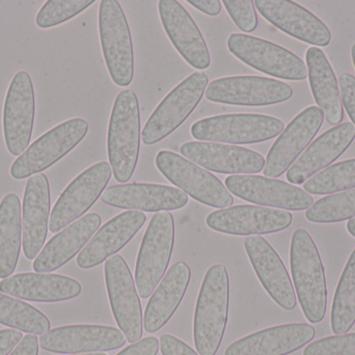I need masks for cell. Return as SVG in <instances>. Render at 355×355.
<instances>
[{
  "label": "cell",
  "instance_id": "1",
  "mask_svg": "<svg viewBox=\"0 0 355 355\" xmlns=\"http://www.w3.org/2000/svg\"><path fill=\"white\" fill-rule=\"evenodd\" d=\"M290 266L304 317L312 324L320 323L327 315V279L318 248L306 229H296L292 236Z\"/></svg>",
  "mask_w": 355,
  "mask_h": 355
},
{
  "label": "cell",
  "instance_id": "2",
  "mask_svg": "<svg viewBox=\"0 0 355 355\" xmlns=\"http://www.w3.org/2000/svg\"><path fill=\"white\" fill-rule=\"evenodd\" d=\"M230 281L223 265L211 266L196 302L193 339L200 355H215L220 347L229 316Z\"/></svg>",
  "mask_w": 355,
  "mask_h": 355
},
{
  "label": "cell",
  "instance_id": "3",
  "mask_svg": "<svg viewBox=\"0 0 355 355\" xmlns=\"http://www.w3.org/2000/svg\"><path fill=\"white\" fill-rule=\"evenodd\" d=\"M141 115L137 94L120 92L114 100L107 135V152L112 174L119 183L132 177L139 160Z\"/></svg>",
  "mask_w": 355,
  "mask_h": 355
},
{
  "label": "cell",
  "instance_id": "4",
  "mask_svg": "<svg viewBox=\"0 0 355 355\" xmlns=\"http://www.w3.org/2000/svg\"><path fill=\"white\" fill-rule=\"evenodd\" d=\"M87 131L89 124L83 118L70 119L56 125L16 158L10 166V176L21 181L43 172L72 151Z\"/></svg>",
  "mask_w": 355,
  "mask_h": 355
},
{
  "label": "cell",
  "instance_id": "5",
  "mask_svg": "<svg viewBox=\"0 0 355 355\" xmlns=\"http://www.w3.org/2000/svg\"><path fill=\"white\" fill-rule=\"evenodd\" d=\"M99 33L104 60L112 81L128 87L135 75V52L128 21L116 0H102L99 6Z\"/></svg>",
  "mask_w": 355,
  "mask_h": 355
},
{
  "label": "cell",
  "instance_id": "6",
  "mask_svg": "<svg viewBox=\"0 0 355 355\" xmlns=\"http://www.w3.org/2000/svg\"><path fill=\"white\" fill-rule=\"evenodd\" d=\"M285 129L283 121L260 114H227L200 119L192 124V137L200 141L254 144L268 141Z\"/></svg>",
  "mask_w": 355,
  "mask_h": 355
},
{
  "label": "cell",
  "instance_id": "7",
  "mask_svg": "<svg viewBox=\"0 0 355 355\" xmlns=\"http://www.w3.org/2000/svg\"><path fill=\"white\" fill-rule=\"evenodd\" d=\"M175 243V221L172 214L160 212L154 215L144 236L135 281L139 296L150 297L168 270Z\"/></svg>",
  "mask_w": 355,
  "mask_h": 355
},
{
  "label": "cell",
  "instance_id": "8",
  "mask_svg": "<svg viewBox=\"0 0 355 355\" xmlns=\"http://www.w3.org/2000/svg\"><path fill=\"white\" fill-rule=\"evenodd\" d=\"M155 164L170 183L196 201L216 208H229L234 204L233 196L215 175L183 156L162 150L156 156Z\"/></svg>",
  "mask_w": 355,
  "mask_h": 355
},
{
  "label": "cell",
  "instance_id": "9",
  "mask_svg": "<svg viewBox=\"0 0 355 355\" xmlns=\"http://www.w3.org/2000/svg\"><path fill=\"white\" fill-rule=\"evenodd\" d=\"M204 72H194L175 87L152 113L141 131L146 145L166 139L196 110L208 85Z\"/></svg>",
  "mask_w": 355,
  "mask_h": 355
},
{
  "label": "cell",
  "instance_id": "10",
  "mask_svg": "<svg viewBox=\"0 0 355 355\" xmlns=\"http://www.w3.org/2000/svg\"><path fill=\"white\" fill-rule=\"evenodd\" d=\"M227 49L244 64L270 76L286 81H304L308 77L304 60L272 42L232 33L227 39Z\"/></svg>",
  "mask_w": 355,
  "mask_h": 355
},
{
  "label": "cell",
  "instance_id": "11",
  "mask_svg": "<svg viewBox=\"0 0 355 355\" xmlns=\"http://www.w3.org/2000/svg\"><path fill=\"white\" fill-rule=\"evenodd\" d=\"M105 281L116 324L129 343L141 341L144 317L135 279L123 256L116 254L105 263Z\"/></svg>",
  "mask_w": 355,
  "mask_h": 355
},
{
  "label": "cell",
  "instance_id": "12",
  "mask_svg": "<svg viewBox=\"0 0 355 355\" xmlns=\"http://www.w3.org/2000/svg\"><path fill=\"white\" fill-rule=\"evenodd\" d=\"M112 173L110 163L100 162L75 177L54 204L49 231L58 233L85 215L103 193Z\"/></svg>",
  "mask_w": 355,
  "mask_h": 355
},
{
  "label": "cell",
  "instance_id": "13",
  "mask_svg": "<svg viewBox=\"0 0 355 355\" xmlns=\"http://www.w3.org/2000/svg\"><path fill=\"white\" fill-rule=\"evenodd\" d=\"M35 100L33 79L26 71L12 77L3 106V137L6 149L20 156L28 148L35 123Z\"/></svg>",
  "mask_w": 355,
  "mask_h": 355
},
{
  "label": "cell",
  "instance_id": "14",
  "mask_svg": "<svg viewBox=\"0 0 355 355\" xmlns=\"http://www.w3.org/2000/svg\"><path fill=\"white\" fill-rule=\"evenodd\" d=\"M205 95L217 104L265 106L287 101L293 96V89L268 77L229 76L211 81Z\"/></svg>",
  "mask_w": 355,
  "mask_h": 355
},
{
  "label": "cell",
  "instance_id": "15",
  "mask_svg": "<svg viewBox=\"0 0 355 355\" xmlns=\"http://www.w3.org/2000/svg\"><path fill=\"white\" fill-rule=\"evenodd\" d=\"M225 188L245 201L281 210H308L314 204L312 196L304 190L259 175H231L225 179Z\"/></svg>",
  "mask_w": 355,
  "mask_h": 355
},
{
  "label": "cell",
  "instance_id": "16",
  "mask_svg": "<svg viewBox=\"0 0 355 355\" xmlns=\"http://www.w3.org/2000/svg\"><path fill=\"white\" fill-rule=\"evenodd\" d=\"M324 115L318 106H309L297 115L273 143L263 173L269 179L283 175L318 133Z\"/></svg>",
  "mask_w": 355,
  "mask_h": 355
},
{
  "label": "cell",
  "instance_id": "17",
  "mask_svg": "<svg viewBox=\"0 0 355 355\" xmlns=\"http://www.w3.org/2000/svg\"><path fill=\"white\" fill-rule=\"evenodd\" d=\"M293 221L291 213L257 206H236L207 216L208 227L233 236L268 235L285 231Z\"/></svg>",
  "mask_w": 355,
  "mask_h": 355
},
{
  "label": "cell",
  "instance_id": "18",
  "mask_svg": "<svg viewBox=\"0 0 355 355\" xmlns=\"http://www.w3.org/2000/svg\"><path fill=\"white\" fill-rule=\"evenodd\" d=\"M42 349L60 354L112 352L126 344L120 329L103 325H68L58 327L42 336Z\"/></svg>",
  "mask_w": 355,
  "mask_h": 355
},
{
  "label": "cell",
  "instance_id": "19",
  "mask_svg": "<svg viewBox=\"0 0 355 355\" xmlns=\"http://www.w3.org/2000/svg\"><path fill=\"white\" fill-rule=\"evenodd\" d=\"M254 4L269 23L287 35L319 47L331 43L329 27L304 6L289 0H256Z\"/></svg>",
  "mask_w": 355,
  "mask_h": 355
},
{
  "label": "cell",
  "instance_id": "20",
  "mask_svg": "<svg viewBox=\"0 0 355 355\" xmlns=\"http://www.w3.org/2000/svg\"><path fill=\"white\" fill-rule=\"evenodd\" d=\"M158 10L164 31L180 56L193 68H209L210 52L189 13L175 0H160Z\"/></svg>",
  "mask_w": 355,
  "mask_h": 355
},
{
  "label": "cell",
  "instance_id": "21",
  "mask_svg": "<svg viewBox=\"0 0 355 355\" xmlns=\"http://www.w3.org/2000/svg\"><path fill=\"white\" fill-rule=\"evenodd\" d=\"M180 152L194 164L223 174H254L265 167L262 154L238 146L191 141L184 143Z\"/></svg>",
  "mask_w": 355,
  "mask_h": 355
},
{
  "label": "cell",
  "instance_id": "22",
  "mask_svg": "<svg viewBox=\"0 0 355 355\" xmlns=\"http://www.w3.org/2000/svg\"><path fill=\"white\" fill-rule=\"evenodd\" d=\"M244 248L267 293L284 310H294L297 300L291 279L272 246L261 236H252L244 240Z\"/></svg>",
  "mask_w": 355,
  "mask_h": 355
},
{
  "label": "cell",
  "instance_id": "23",
  "mask_svg": "<svg viewBox=\"0 0 355 355\" xmlns=\"http://www.w3.org/2000/svg\"><path fill=\"white\" fill-rule=\"evenodd\" d=\"M355 139V127L345 122L319 135L287 171L292 185H302L317 172L327 168L348 149Z\"/></svg>",
  "mask_w": 355,
  "mask_h": 355
},
{
  "label": "cell",
  "instance_id": "24",
  "mask_svg": "<svg viewBox=\"0 0 355 355\" xmlns=\"http://www.w3.org/2000/svg\"><path fill=\"white\" fill-rule=\"evenodd\" d=\"M102 201L114 208L153 213L180 210L188 204V195L170 185L126 183L106 189Z\"/></svg>",
  "mask_w": 355,
  "mask_h": 355
},
{
  "label": "cell",
  "instance_id": "25",
  "mask_svg": "<svg viewBox=\"0 0 355 355\" xmlns=\"http://www.w3.org/2000/svg\"><path fill=\"white\" fill-rule=\"evenodd\" d=\"M316 331L306 323L279 325L234 342L225 355H288L313 341Z\"/></svg>",
  "mask_w": 355,
  "mask_h": 355
},
{
  "label": "cell",
  "instance_id": "26",
  "mask_svg": "<svg viewBox=\"0 0 355 355\" xmlns=\"http://www.w3.org/2000/svg\"><path fill=\"white\" fill-rule=\"evenodd\" d=\"M147 216L137 210H127L107 221L77 258V266L91 269L112 258L131 241L145 225Z\"/></svg>",
  "mask_w": 355,
  "mask_h": 355
},
{
  "label": "cell",
  "instance_id": "27",
  "mask_svg": "<svg viewBox=\"0 0 355 355\" xmlns=\"http://www.w3.org/2000/svg\"><path fill=\"white\" fill-rule=\"evenodd\" d=\"M50 185L43 173L29 177L25 187L22 208L24 256L33 260L45 244L49 227Z\"/></svg>",
  "mask_w": 355,
  "mask_h": 355
},
{
  "label": "cell",
  "instance_id": "28",
  "mask_svg": "<svg viewBox=\"0 0 355 355\" xmlns=\"http://www.w3.org/2000/svg\"><path fill=\"white\" fill-rule=\"evenodd\" d=\"M79 281L60 274L20 273L0 281V292L33 302H60L78 297Z\"/></svg>",
  "mask_w": 355,
  "mask_h": 355
},
{
  "label": "cell",
  "instance_id": "29",
  "mask_svg": "<svg viewBox=\"0 0 355 355\" xmlns=\"http://www.w3.org/2000/svg\"><path fill=\"white\" fill-rule=\"evenodd\" d=\"M101 222L99 214L91 213L69 225L46 244L33 262V270L37 273H49L64 266L80 252Z\"/></svg>",
  "mask_w": 355,
  "mask_h": 355
},
{
  "label": "cell",
  "instance_id": "30",
  "mask_svg": "<svg viewBox=\"0 0 355 355\" xmlns=\"http://www.w3.org/2000/svg\"><path fill=\"white\" fill-rule=\"evenodd\" d=\"M191 269L186 263L173 265L148 302L144 327L149 333L162 329L179 308L189 286Z\"/></svg>",
  "mask_w": 355,
  "mask_h": 355
},
{
  "label": "cell",
  "instance_id": "31",
  "mask_svg": "<svg viewBox=\"0 0 355 355\" xmlns=\"http://www.w3.org/2000/svg\"><path fill=\"white\" fill-rule=\"evenodd\" d=\"M306 68L311 90L318 108L327 122L340 124L344 119V108L340 95L339 83L324 52L310 47L306 53Z\"/></svg>",
  "mask_w": 355,
  "mask_h": 355
},
{
  "label": "cell",
  "instance_id": "32",
  "mask_svg": "<svg viewBox=\"0 0 355 355\" xmlns=\"http://www.w3.org/2000/svg\"><path fill=\"white\" fill-rule=\"evenodd\" d=\"M21 233L20 200L16 194H6L0 202V279H8L16 269Z\"/></svg>",
  "mask_w": 355,
  "mask_h": 355
},
{
  "label": "cell",
  "instance_id": "33",
  "mask_svg": "<svg viewBox=\"0 0 355 355\" xmlns=\"http://www.w3.org/2000/svg\"><path fill=\"white\" fill-rule=\"evenodd\" d=\"M355 324V248L344 268L331 306V325L335 335L347 333Z\"/></svg>",
  "mask_w": 355,
  "mask_h": 355
},
{
  "label": "cell",
  "instance_id": "34",
  "mask_svg": "<svg viewBox=\"0 0 355 355\" xmlns=\"http://www.w3.org/2000/svg\"><path fill=\"white\" fill-rule=\"evenodd\" d=\"M0 324L31 335H45L51 327L41 311L6 294H0Z\"/></svg>",
  "mask_w": 355,
  "mask_h": 355
},
{
  "label": "cell",
  "instance_id": "35",
  "mask_svg": "<svg viewBox=\"0 0 355 355\" xmlns=\"http://www.w3.org/2000/svg\"><path fill=\"white\" fill-rule=\"evenodd\" d=\"M355 188V158L327 167L304 183L306 193L327 195Z\"/></svg>",
  "mask_w": 355,
  "mask_h": 355
},
{
  "label": "cell",
  "instance_id": "36",
  "mask_svg": "<svg viewBox=\"0 0 355 355\" xmlns=\"http://www.w3.org/2000/svg\"><path fill=\"white\" fill-rule=\"evenodd\" d=\"M313 223H337L355 218V189L317 200L306 212Z\"/></svg>",
  "mask_w": 355,
  "mask_h": 355
},
{
  "label": "cell",
  "instance_id": "37",
  "mask_svg": "<svg viewBox=\"0 0 355 355\" xmlns=\"http://www.w3.org/2000/svg\"><path fill=\"white\" fill-rule=\"evenodd\" d=\"M94 3V0H48L35 16V24L47 29L74 18Z\"/></svg>",
  "mask_w": 355,
  "mask_h": 355
},
{
  "label": "cell",
  "instance_id": "38",
  "mask_svg": "<svg viewBox=\"0 0 355 355\" xmlns=\"http://www.w3.org/2000/svg\"><path fill=\"white\" fill-rule=\"evenodd\" d=\"M302 355H355V333L331 336L306 346Z\"/></svg>",
  "mask_w": 355,
  "mask_h": 355
},
{
  "label": "cell",
  "instance_id": "39",
  "mask_svg": "<svg viewBox=\"0 0 355 355\" xmlns=\"http://www.w3.org/2000/svg\"><path fill=\"white\" fill-rule=\"evenodd\" d=\"M223 6L234 23L244 33H252L258 26V16L252 0H223Z\"/></svg>",
  "mask_w": 355,
  "mask_h": 355
},
{
  "label": "cell",
  "instance_id": "40",
  "mask_svg": "<svg viewBox=\"0 0 355 355\" xmlns=\"http://www.w3.org/2000/svg\"><path fill=\"white\" fill-rule=\"evenodd\" d=\"M339 83L342 104L355 125V77L345 73L340 76Z\"/></svg>",
  "mask_w": 355,
  "mask_h": 355
},
{
  "label": "cell",
  "instance_id": "41",
  "mask_svg": "<svg viewBox=\"0 0 355 355\" xmlns=\"http://www.w3.org/2000/svg\"><path fill=\"white\" fill-rule=\"evenodd\" d=\"M159 344L162 355H198L187 344L174 336H162Z\"/></svg>",
  "mask_w": 355,
  "mask_h": 355
},
{
  "label": "cell",
  "instance_id": "42",
  "mask_svg": "<svg viewBox=\"0 0 355 355\" xmlns=\"http://www.w3.org/2000/svg\"><path fill=\"white\" fill-rule=\"evenodd\" d=\"M159 346L157 338L148 337L128 346L116 355H157Z\"/></svg>",
  "mask_w": 355,
  "mask_h": 355
},
{
  "label": "cell",
  "instance_id": "43",
  "mask_svg": "<svg viewBox=\"0 0 355 355\" xmlns=\"http://www.w3.org/2000/svg\"><path fill=\"white\" fill-rule=\"evenodd\" d=\"M23 339L21 331L16 329H1L0 331V355H8L19 342Z\"/></svg>",
  "mask_w": 355,
  "mask_h": 355
},
{
  "label": "cell",
  "instance_id": "44",
  "mask_svg": "<svg viewBox=\"0 0 355 355\" xmlns=\"http://www.w3.org/2000/svg\"><path fill=\"white\" fill-rule=\"evenodd\" d=\"M39 339L35 335L25 336L10 355H39Z\"/></svg>",
  "mask_w": 355,
  "mask_h": 355
},
{
  "label": "cell",
  "instance_id": "45",
  "mask_svg": "<svg viewBox=\"0 0 355 355\" xmlns=\"http://www.w3.org/2000/svg\"><path fill=\"white\" fill-rule=\"evenodd\" d=\"M187 2L208 16L215 17L221 12V2L219 0H188Z\"/></svg>",
  "mask_w": 355,
  "mask_h": 355
},
{
  "label": "cell",
  "instance_id": "46",
  "mask_svg": "<svg viewBox=\"0 0 355 355\" xmlns=\"http://www.w3.org/2000/svg\"><path fill=\"white\" fill-rule=\"evenodd\" d=\"M347 231L352 237L355 238V218L350 219L347 222Z\"/></svg>",
  "mask_w": 355,
  "mask_h": 355
},
{
  "label": "cell",
  "instance_id": "47",
  "mask_svg": "<svg viewBox=\"0 0 355 355\" xmlns=\"http://www.w3.org/2000/svg\"><path fill=\"white\" fill-rule=\"evenodd\" d=\"M352 62H354V66L355 69V43L354 45H352Z\"/></svg>",
  "mask_w": 355,
  "mask_h": 355
},
{
  "label": "cell",
  "instance_id": "48",
  "mask_svg": "<svg viewBox=\"0 0 355 355\" xmlns=\"http://www.w3.org/2000/svg\"><path fill=\"white\" fill-rule=\"evenodd\" d=\"M79 355H106L105 354H79Z\"/></svg>",
  "mask_w": 355,
  "mask_h": 355
}]
</instances>
